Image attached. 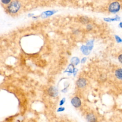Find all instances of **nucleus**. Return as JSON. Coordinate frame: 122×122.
<instances>
[{
    "label": "nucleus",
    "instance_id": "nucleus-7",
    "mask_svg": "<svg viewBox=\"0 0 122 122\" xmlns=\"http://www.w3.org/2000/svg\"><path fill=\"white\" fill-rule=\"evenodd\" d=\"M104 20L106 21H118L120 20V18L118 16H116L115 18H106L104 19Z\"/></svg>",
    "mask_w": 122,
    "mask_h": 122
},
{
    "label": "nucleus",
    "instance_id": "nucleus-3",
    "mask_svg": "<svg viewBox=\"0 0 122 122\" xmlns=\"http://www.w3.org/2000/svg\"><path fill=\"white\" fill-rule=\"evenodd\" d=\"M71 102L72 104V105L76 108H78L80 107L81 104V102L80 99L78 97H74L71 101Z\"/></svg>",
    "mask_w": 122,
    "mask_h": 122
},
{
    "label": "nucleus",
    "instance_id": "nucleus-13",
    "mask_svg": "<svg viewBox=\"0 0 122 122\" xmlns=\"http://www.w3.org/2000/svg\"><path fill=\"white\" fill-rule=\"evenodd\" d=\"M119 26H120V27L122 28V22H121L119 23Z\"/></svg>",
    "mask_w": 122,
    "mask_h": 122
},
{
    "label": "nucleus",
    "instance_id": "nucleus-6",
    "mask_svg": "<svg viewBox=\"0 0 122 122\" xmlns=\"http://www.w3.org/2000/svg\"><path fill=\"white\" fill-rule=\"evenodd\" d=\"M115 75L118 79L122 80V68H119L115 71Z\"/></svg>",
    "mask_w": 122,
    "mask_h": 122
},
{
    "label": "nucleus",
    "instance_id": "nucleus-9",
    "mask_svg": "<svg viewBox=\"0 0 122 122\" xmlns=\"http://www.w3.org/2000/svg\"><path fill=\"white\" fill-rule=\"evenodd\" d=\"M71 61L73 63H74L75 64H77L79 62V59L76 57H73V58H72Z\"/></svg>",
    "mask_w": 122,
    "mask_h": 122
},
{
    "label": "nucleus",
    "instance_id": "nucleus-10",
    "mask_svg": "<svg viewBox=\"0 0 122 122\" xmlns=\"http://www.w3.org/2000/svg\"><path fill=\"white\" fill-rule=\"evenodd\" d=\"M115 38L116 41L118 43H121L122 42V39L118 35H115Z\"/></svg>",
    "mask_w": 122,
    "mask_h": 122
},
{
    "label": "nucleus",
    "instance_id": "nucleus-8",
    "mask_svg": "<svg viewBox=\"0 0 122 122\" xmlns=\"http://www.w3.org/2000/svg\"><path fill=\"white\" fill-rule=\"evenodd\" d=\"M54 12L53 11H47L42 13L41 14V17H42V18H47V17H49L54 14Z\"/></svg>",
    "mask_w": 122,
    "mask_h": 122
},
{
    "label": "nucleus",
    "instance_id": "nucleus-12",
    "mask_svg": "<svg viewBox=\"0 0 122 122\" xmlns=\"http://www.w3.org/2000/svg\"><path fill=\"white\" fill-rule=\"evenodd\" d=\"M118 60L120 62V63H122V54H120L118 56Z\"/></svg>",
    "mask_w": 122,
    "mask_h": 122
},
{
    "label": "nucleus",
    "instance_id": "nucleus-5",
    "mask_svg": "<svg viewBox=\"0 0 122 122\" xmlns=\"http://www.w3.org/2000/svg\"><path fill=\"white\" fill-rule=\"evenodd\" d=\"M86 118L89 122H96V117L93 113H89L88 114H87Z\"/></svg>",
    "mask_w": 122,
    "mask_h": 122
},
{
    "label": "nucleus",
    "instance_id": "nucleus-11",
    "mask_svg": "<svg viewBox=\"0 0 122 122\" xmlns=\"http://www.w3.org/2000/svg\"><path fill=\"white\" fill-rule=\"evenodd\" d=\"M11 0H1L2 3H4V4H8L10 2Z\"/></svg>",
    "mask_w": 122,
    "mask_h": 122
},
{
    "label": "nucleus",
    "instance_id": "nucleus-1",
    "mask_svg": "<svg viewBox=\"0 0 122 122\" xmlns=\"http://www.w3.org/2000/svg\"><path fill=\"white\" fill-rule=\"evenodd\" d=\"M20 7V2L17 0L11 1L7 7L8 11L12 14H14L17 12Z\"/></svg>",
    "mask_w": 122,
    "mask_h": 122
},
{
    "label": "nucleus",
    "instance_id": "nucleus-2",
    "mask_svg": "<svg viewBox=\"0 0 122 122\" xmlns=\"http://www.w3.org/2000/svg\"><path fill=\"white\" fill-rule=\"evenodd\" d=\"M121 9L120 3L117 1L112 2L109 6L108 10L110 12L115 13L118 12Z\"/></svg>",
    "mask_w": 122,
    "mask_h": 122
},
{
    "label": "nucleus",
    "instance_id": "nucleus-4",
    "mask_svg": "<svg viewBox=\"0 0 122 122\" xmlns=\"http://www.w3.org/2000/svg\"><path fill=\"white\" fill-rule=\"evenodd\" d=\"M86 84H87L86 80L83 78H80L79 80H78L76 82V84L78 87L81 88L85 87V86L86 85Z\"/></svg>",
    "mask_w": 122,
    "mask_h": 122
}]
</instances>
